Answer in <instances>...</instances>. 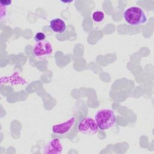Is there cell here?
<instances>
[{
    "instance_id": "3957f363",
    "label": "cell",
    "mask_w": 154,
    "mask_h": 154,
    "mask_svg": "<svg viewBox=\"0 0 154 154\" xmlns=\"http://www.w3.org/2000/svg\"><path fill=\"white\" fill-rule=\"evenodd\" d=\"M79 131L85 135H94L98 132L99 128L94 120L91 117H85L81 120L78 125Z\"/></svg>"
},
{
    "instance_id": "277c9868",
    "label": "cell",
    "mask_w": 154,
    "mask_h": 154,
    "mask_svg": "<svg viewBox=\"0 0 154 154\" xmlns=\"http://www.w3.org/2000/svg\"><path fill=\"white\" fill-rule=\"evenodd\" d=\"M53 48L50 42L48 41H42L37 42L33 46V53L37 58H43L51 55Z\"/></svg>"
},
{
    "instance_id": "9c48e42d",
    "label": "cell",
    "mask_w": 154,
    "mask_h": 154,
    "mask_svg": "<svg viewBox=\"0 0 154 154\" xmlns=\"http://www.w3.org/2000/svg\"><path fill=\"white\" fill-rule=\"evenodd\" d=\"M45 38H46V35L42 32H37L34 36V40L36 42L44 41L45 40Z\"/></svg>"
},
{
    "instance_id": "8fae6325",
    "label": "cell",
    "mask_w": 154,
    "mask_h": 154,
    "mask_svg": "<svg viewBox=\"0 0 154 154\" xmlns=\"http://www.w3.org/2000/svg\"><path fill=\"white\" fill-rule=\"evenodd\" d=\"M11 3H12V1L11 0H1L0 1V5L5 7L10 5Z\"/></svg>"
},
{
    "instance_id": "30bf717a",
    "label": "cell",
    "mask_w": 154,
    "mask_h": 154,
    "mask_svg": "<svg viewBox=\"0 0 154 154\" xmlns=\"http://www.w3.org/2000/svg\"><path fill=\"white\" fill-rule=\"evenodd\" d=\"M0 9H1L0 17H1V20L2 21L4 19H5V18L7 15V7H4L1 5H0Z\"/></svg>"
},
{
    "instance_id": "6da1fadb",
    "label": "cell",
    "mask_w": 154,
    "mask_h": 154,
    "mask_svg": "<svg viewBox=\"0 0 154 154\" xmlns=\"http://www.w3.org/2000/svg\"><path fill=\"white\" fill-rule=\"evenodd\" d=\"M123 16L126 23L132 26L141 25L146 23L147 20L143 10L136 6L131 7L125 10Z\"/></svg>"
},
{
    "instance_id": "52a82bcc",
    "label": "cell",
    "mask_w": 154,
    "mask_h": 154,
    "mask_svg": "<svg viewBox=\"0 0 154 154\" xmlns=\"http://www.w3.org/2000/svg\"><path fill=\"white\" fill-rule=\"evenodd\" d=\"M49 27L51 29L57 34H62L66 30V22L60 18H55L50 21Z\"/></svg>"
},
{
    "instance_id": "5b68a950",
    "label": "cell",
    "mask_w": 154,
    "mask_h": 154,
    "mask_svg": "<svg viewBox=\"0 0 154 154\" xmlns=\"http://www.w3.org/2000/svg\"><path fill=\"white\" fill-rule=\"evenodd\" d=\"M76 119L75 117H71L68 120L59 124L54 125L52 126V131L56 134H64L67 133L75 125Z\"/></svg>"
},
{
    "instance_id": "7c38bea8",
    "label": "cell",
    "mask_w": 154,
    "mask_h": 154,
    "mask_svg": "<svg viewBox=\"0 0 154 154\" xmlns=\"http://www.w3.org/2000/svg\"><path fill=\"white\" fill-rule=\"evenodd\" d=\"M73 1H61V2L64 3V4H69V3H70V2H73Z\"/></svg>"
},
{
    "instance_id": "7a4b0ae2",
    "label": "cell",
    "mask_w": 154,
    "mask_h": 154,
    "mask_svg": "<svg viewBox=\"0 0 154 154\" xmlns=\"http://www.w3.org/2000/svg\"><path fill=\"white\" fill-rule=\"evenodd\" d=\"M94 120L100 129L107 130L115 125L116 116L111 109H102L95 114Z\"/></svg>"
},
{
    "instance_id": "8992f818",
    "label": "cell",
    "mask_w": 154,
    "mask_h": 154,
    "mask_svg": "<svg viewBox=\"0 0 154 154\" xmlns=\"http://www.w3.org/2000/svg\"><path fill=\"white\" fill-rule=\"evenodd\" d=\"M63 151V146L59 138L51 140L45 146L43 152L45 154H60Z\"/></svg>"
},
{
    "instance_id": "ba28073f",
    "label": "cell",
    "mask_w": 154,
    "mask_h": 154,
    "mask_svg": "<svg viewBox=\"0 0 154 154\" xmlns=\"http://www.w3.org/2000/svg\"><path fill=\"white\" fill-rule=\"evenodd\" d=\"M105 17V14L102 11H96L92 14V19L96 22H102Z\"/></svg>"
}]
</instances>
